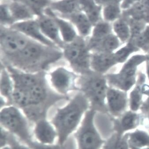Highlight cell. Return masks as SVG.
<instances>
[{
    "label": "cell",
    "mask_w": 149,
    "mask_h": 149,
    "mask_svg": "<svg viewBox=\"0 0 149 149\" xmlns=\"http://www.w3.org/2000/svg\"><path fill=\"white\" fill-rule=\"evenodd\" d=\"M2 149H11V148H9V147H5V148H3Z\"/></svg>",
    "instance_id": "43"
},
{
    "label": "cell",
    "mask_w": 149,
    "mask_h": 149,
    "mask_svg": "<svg viewBox=\"0 0 149 149\" xmlns=\"http://www.w3.org/2000/svg\"><path fill=\"white\" fill-rule=\"evenodd\" d=\"M138 1L149 8V0H139Z\"/></svg>",
    "instance_id": "40"
},
{
    "label": "cell",
    "mask_w": 149,
    "mask_h": 149,
    "mask_svg": "<svg viewBox=\"0 0 149 149\" xmlns=\"http://www.w3.org/2000/svg\"><path fill=\"white\" fill-rule=\"evenodd\" d=\"M10 27L40 43L52 47L60 48L42 34L36 19L17 22Z\"/></svg>",
    "instance_id": "12"
},
{
    "label": "cell",
    "mask_w": 149,
    "mask_h": 149,
    "mask_svg": "<svg viewBox=\"0 0 149 149\" xmlns=\"http://www.w3.org/2000/svg\"><path fill=\"white\" fill-rule=\"evenodd\" d=\"M146 72L148 80L149 81V61L148 60L146 61Z\"/></svg>",
    "instance_id": "39"
},
{
    "label": "cell",
    "mask_w": 149,
    "mask_h": 149,
    "mask_svg": "<svg viewBox=\"0 0 149 149\" xmlns=\"http://www.w3.org/2000/svg\"><path fill=\"white\" fill-rule=\"evenodd\" d=\"M113 123L114 132L124 135L137 128L143 127V119L141 113L127 110L117 117H110Z\"/></svg>",
    "instance_id": "10"
},
{
    "label": "cell",
    "mask_w": 149,
    "mask_h": 149,
    "mask_svg": "<svg viewBox=\"0 0 149 149\" xmlns=\"http://www.w3.org/2000/svg\"><path fill=\"white\" fill-rule=\"evenodd\" d=\"M12 17L16 23L36 18L34 12L18 0L7 1Z\"/></svg>",
    "instance_id": "20"
},
{
    "label": "cell",
    "mask_w": 149,
    "mask_h": 149,
    "mask_svg": "<svg viewBox=\"0 0 149 149\" xmlns=\"http://www.w3.org/2000/svg\"><path fill=\"white\" fill-rule=\"evenodd\" d=\"M36 19L42 34L62 49L65 43L61 39L58 25L54 17L50 15L44 13L37 17Z\"/></svg>",
    "instance_id": "13"
},
{
    "label": "cell",
    "mask_w": 149,
    "mask_h": 149,
    "mask_svg": "<svg viewBox=\"0 0 149 149\" xmlns=\"http://www.w3.org/2000/svg\"><path fill=\"white\" fill-rule=\"evenodd\" d=\"M113 33L112 24L104 20H101L93 26L90 36L88 37V42L99 41Z\"/></svg>",
    "instance_id": "28"
},
{
    "label": "cell",
    "mask_w": 149,
    "mask_h": 149,
    "mask_svg": "<svg viewBox=\"0 0 149 149\" xmlns=\"http://www.w3.org/2000/svg\"><path fill=\"white\" fill-rule=\"evenodd\" d=\"M78 90L85 95L90 104V109L108 115L107 94L109 85L106 74L92 70L79 77Z\"/></svg>",
    "instance_id": "3"
},
{
    "label": "cell",
    "mask_w": 149,
    "mask_h": 149,
    "mask_svg": "<svg viewBox=\"0 0 149 149\" xmlns=\"http://www.w3.org/2000/svg\"><path fill=\"white\" fill-rule=\"evenodd\" d=\"M108 116L117 117L127 110L129 98L127 92L109 86L107 94Z\"/></svg>",
    "instance_id": "11"
},
{
    "label": "cell",
    "mask_w": 149,
    "mask_h": 149,
    "mask_svg": "<svg viewBox=\"0 0 149 149\" xmlns=\"http://www.w3.org/2000/svg\"><path fill=\"white\" fill-rule=\"evenodd\" d=\"M123 16L128 19L143 21L149 24V8L137 1L131 7L123 11Z\"/></svg>",
    "instance_id": "23"
},
{
    "label": "cell",
    "mask_w": 149,
    "mask_h": 149,
    "mask_svg": "<svg viewBox=\"0 0 149 149\" xmlns=\"http://www.w3.org/2000/svg\"><path fill=\"white\" fill-rule=\"evenodd\" d=\"M139 0H122L120 5L123 11L130 8Z\"/></svg>",
    "instance_id": "36"
},
{
    "label": "cell",
    "mask_w": 149,
    "mask_h": 149,
    "mask_svg": "<svg viewBox=\"0 0 149 149\" xmlns=\"http://www.w3.org/2000/svg\"><path fill=\"white\" fill-rule=\"evenodd\" d=\"M140 49L136 46L135 43L129 40L125 46L114 52V55L118 64L124 63L129 58L133 53H136Z\"/></svg>",
    "instance_id": "30"
},
{
    "label": "cell",
    "mask_w": 149,
    "mask_h": 149,
    "mask_svg": "<svg viewBox=\"0 0 149 149\" xmlns=\"http://www.w3.org/2000/svg\"><path fill=\"white\" fill-rule=\"evenodd\" d=\"M0 92L1 96L6 100L8 105L12 104V97L14 89L13 81L7 68L3 66L1 67V72Z\"/></svg>",
    "instance_id": "22"
},
{
    "label": "cell",
    "mask_w": 149,
    "mask_h": 149,
    "mask_svg": "<svg viewBox=\"0 0 149 149\" xmlns=\"http://www.w3.org/2000/svg\"><path fill=\"white\" fill-rule=\"evenodd\" d=\"M90 104L82 92L77 94L65 107L57 109L52 120L59 137V143L62 145L70 134L78 125L84 113Z\"/></svg>",
    "instance_id": "2"
},
{
    "label": "cell",
    "mask_w": 149,
    "mask_h": 149,
    "mask_svg": "<svg viewBox=\"0 0 149 149\" xmlns=\"http://www.w3.org/2000/svg\"><path fill=\"white\" fill-rule=\"evenodd\" d=\"M49 8L63 18L81 11L79 0H53Z\"/></svg>",
    "instance_id": "18"
},
{
    "label": "cell",
    "mask_w": 149,
    "mask_h": 149,
    "mask_svg": "<svg viewBox=\"0 0 149 149\" xmlns=\"http://www.w3.org/2000/svg\"><path fill=\"white\" fill-rule=\"evenodd\" d=\"M102 149H130L127 133L120 135L114 132L105 140Z\"/></svg>",
    "instance_id": "27"
},
{
    "label": "cell",
    "mask_w": 149,
    "mask_h": 149,
    "mask_svg": "<svg viewBox=\"0 0 149 149\" xmlns=\"http://www.w3.org/2000/svg\"><path fill=\"white\" fill-rule=\"evenodd\" d=\"M80 9L91 21L93 25L102 20V7L94 0H79Z\"/></svg>",
    "instance_id": "24"
},
{
    "label": "cell",
    "mask_w": 149,
    "mask_h": 149,
    "mask_svg": "<svg viewBox=\"0 0 149 149\" xmlns=\"http://www.w3.org/2000/svg\"><path fill=\"white\" fill-rule=\"evenodd\" d=\"M8 143H9L14 149H28L26 147L20 145L18 143H17V141L15 140L13 137L9 135L8 136Z\"/></svg>",
    "instance_id": "35"
},
{
    "label": "cell",
    "mask_w": 149,
    "mask_h": 149,
    "mask_svg": "<svg viewBox=\"0 0 149 149\" xmlns=\"http://www.w3.org/2000/svg\"><path fill=\"white\" fill-rule=\"evenodd\" d=\"M96 113V111L91 109L87 110L81 127L76 133L79 149H102L105 143L94 124Z\"/></svg>",
    "instance_id": "7"
},
{
    "label": "cell",
    "mask_w": 149,
    "mask_h": 149,
    "mask_svg": "<svg viewBox=\"0 0 149 149\" xmlns=\"http://www.w3.org/2000/svg\"><path fill=\"white\" fill-rule=\"evenodd\" d=\"M35 133L38 139L43 144L52 143L56 136L54 128L46 119L36 122Z\"/></svg>",
    "instance_id": "21"
},
{
    "label": "cell",
    "mask_w": 149,
    "mask_h": 149,
    "mask_svg": "<svg viewBox=\"0 0 149 149\" xmlns=\"http://www.w3.org/2000/svg\"><path fill=\"white\" fill-rule=\"evenodd\" d=\"M30 8L37 17L43 14L53 0H18Z\"/></svg>",
    "instance_id": "31"
},
{
    "label": "cell",
    "mask_w": 149,
    "mask_h": 149,
    "mask_svg": "<svg viewBox=\"0 0 149 149\" xmlns=\"http://www.w3.org/2000/svg\"><path fill=\"white\" fill-rule=\"evenodd\" d=\"M123 13L120 3L108 4L102 7V19L112 24L122 17Z\"/></svg>",
    "instance_id": "29"
},
{
    "label": "cell",
    "mask_w": 149,
    "mask_h": 149,
    "mask_svg": "<svg viewBox=\"0 0 149 149\" xmlns=\"http://www.w3.org/2000/svg\"><path fill=\"white\" fill-rule=\"evenodd\" d=\"M112 24L114 34L120 40L121 43H127L131 37V28L127 19L122 16Z\"/></svg>",
    "instance_id": "25"
},
{
    "label": "cell",
    "mask_w": 149,
    "mask_h": 149,
    "mask_svg": "<svg viewBox=\"0 0 149 149\" xmlns=\"http://www.w3.org/2000/svg\"><path fill=\"white\" fill-rule=\"evenodd\" d=\"M44 13L50 15L54 19L58 25L61 39L65 44L73 42L77 37L79 35L77 30L71 22L58 17L49 8L45 10Z\"/></svg>",
    "instance_id": "16"
},
{
    "label": "cell",
    "mask_w": 149,
    "mask_h": 149,
    "mask_svg": "<svg viewBox=\"0 0 149 149\" xmlns=\"http://www.w3.org/2000/svg\"><path fill=\"white\" fill-rule=\"evenodd\" d=\"M91 69L98 73L105 74L117 65L113 53L91 52Z\"/></svg>",
    "instance_id": "14"
},
{
    "label": "cell",
    "mask_w": 149,
    "mask_h": 149,
    "mask_svg": "<svg viewBox=\"0 0 149 149\" xmlns=\"http://www.w3.org/2000/svg\"><path fill=\"white\" fill-rule=\"evenodd\" d=\"M8 135L2 129L1 130V146H3L8 143Z\"/></svg>",
    "instance_id": "38"
},
{
    "label": "cell",
    "mask_w": 149,
    "mask_h": 149,
    "mask_svg": "<svg viewBox=\"0 0 149 149\" xmlns=\"http://www.w3.org/2000/svg\"><path fill=\"white\" fill-rule=\"evenodd\" d=\"M135 43L136 46L145 53L149 52V24H147L142 33L134 40H130Z\"/></svg>",
    "instance_id": "32"
},
{
    "label": "cell",
    "mask_w": 149,
    "mask_h": 149,
    "mask_svg": "<svg viewBox=\"0 0 149 149\" xmlns=\"http://www.w3.org/2000/svg\"><path fill=\"white\" fill-rule=\"evenodd\" d=\"M31 149H65L60 146H47L32 141L28 144Z\"/></svg>",
    "instance_id": "34"
},
{
    "label": "cell",
    "mask_w": 149,
    "mask_h": 149,
    "mask_svg": "<svg viewBox=\"0 0 149 149\" xmlns=\"http://www.w3.org/2000/svg\"><path fill=\"white\" fill-rule=\"evenodd\" d=\"M32 40L16 30L1 25L0 46L1 61L4 63L20 53Z\"/></svg>",
    "instance_id": "6"
},
{
    "label": "cell",
    "mask_w": 149,
    "mask_h": 149,
    "mask_svg": "<svg viewBox=\"0 0 149 149\" xmlns=\"http://www.w3.org/2000/svg\"><path fill=\"white\" fill-rule=\"evenodd\" d=\"M130 147L137 148L149 147V134L144 129L139 128L127 133Z\"/></svg>",
    "instance_id": "26"
},
{
    "label": "cell",
    "mask_w": 149,
    "mask_h": 149,
    "mask_svg": "<svg viewBox=\"0 0 149 149\" xmlns=\"http://www.w3.org/2000/svg\"><path fill=\"white\" fill-rule=\"evenodd\" d=\"M13 1V0H1V1Z\"/></svg>",
    "instance_id": "42"
},
{
    "label": "cell",
    "mask_w": 149,
    "mask_h": 149,
    "mask_svg": "<svg viewBox=\"0 0 149 149\" xmlns=\"http://www.w3.org/2000/svg\"><path fill=\"white\" fill-rule=\"evenodd\" d=\"M87 42V46L91 52L113 53L119 48L121 42L113 32L97 42Z\"/></svg>",
    "instance_id": "17"
},
{
    "label": "cell",
    "mask_w": 149,
    "mask_h": 149,
    "mask_svg": "<svg viewBox=\"0 0 149 149\" xmlns=\"http://www.w3.org/2000/svg\"><path fill=\"white\" fill-rule=\"evenodd\" d=\"M147 54V55H148V61H149V52L148 53H147V54Z\"/></svg>",
    "instance_id": "44"
},
{
    "label": "cell",
    "mask_w": 149,
    "mask_h": 149,
    "mask_svg": "<svg viewBox=\"0 0 149 149\" xmlns=\"http://www.w3.org/2000/svg\"><path fill=\"white\" fill-rule=\"evenodd\" d=\"M147 54L132 56L124 63L118 73L106 74L109 86L127 92L136 84L138 68L148 60Z\"/></svg>",
    "instance_id": "4"
},
{
    "label": "cell",
    "mask_w": 149,
    "mask_h": 149,
    "mask_svg": "<svg viewBox=\"0 0 149 149\" xmlns=\"http://www.w3.org/2000/svg\"><path fill=\"white\" fill-rule=\"evenodd\" d=\"M130 149H149V147H146V148H134V147H130Z\"/></svg>",
    "instance_id": "41"
},
{
    "label": "cell",
    "mask_w": 149,
    "mask_h": 149,
    "mask_svg": "<svg viewBox=\"0 0 149 149\" xmlns=\"http://www.w3.org/2000/svg\"><path fill=\"white\" fill-rule=\"evenodd\" d=\"M60 49L52 47L32 40L20 53L4 62L27 72H44L63 56Z\"/></svg>",
    "instance_id": "1"
},
{
    "label": "cell",
    "mask_w": 149,
    "mask_h": 149,
    "mask_svg": "<svg viewBox=\"0 0 149 149\" xmlns=\"http://www.w3.org/2000/svg\"><path fill=\"white\" fill-rule=\"evenodd\" d=\"M0 120L3 127L27 144L32 141L27 120L19 110L18 107L11 105L2 108L0 113Z\"/></svg>",
    "instance_id": "8"
},
{
    "label": "cell",
    "mask_w": 149,
    "mask_h": 149,
    "mask_svg": "<svg viewBox=\"0 0 149 149\" xmlns=\"http://www.w3.org/2000/svg\"><path fill=\"white\" fill-rule=\"evenodd\" d=\"M62 49L63 56L74 72L82 74L91 70V53L85 38L79 35L73 42L65 44Z\"/></svg>",
    "instance_id": "5"
},
{
    "label": "cell",
    "mask_w": 149,
    "mask_h": 149,
    "mask_svg": "<svg viewBox=\"0 0 149 149\" xmlns=\"http://www.w3.org/2000/svg\"><path fill=\"white\" fill-rule=\"evenodd\" d=\"M1 25L10 27L16 23L9 10L7 1H1Z\"/></svg>",
    "instance_id": "33"
},
{
    "label": "cell",
    "mask_w": 149,
    "mask_h": 149,
    "mask_svg": "<svg viewBox=\"0 0 149 149\" xmlns=\"http://www.w3.org/2000/svg\"><path fill=\"white\" fill-rule=\"evenodd\" d=\"M146 74L141 71H138L136 84L129 95V107L132 111L138 112L143 102L142 85L146 82Z\"/></svg>",
    "instance_id": "19"
},
{
    "label": "cell",
    "mask_w": 149,
    "mask_h": 149,
    "mask_svg": "<svg viewBox=\"0 0 149 149\" xmlns=\"http://www.w3.org/2000/svg\"><path fill=\"white\" fill-rule=\"evenodd\" d=\"M95 3L102 7L113 3H121L122 0H94Z\"/></svg>",
    "instance_id": "37"
},
{
    "label": "cell",
    "mask_w": 149,
    "mask_h": 149,
    "mask_svg": "<svg viewBox=\"0 0 149 149\" xmlns=\"http://www.w3.org/2000/svg\"><path fill=\"white\" fill-rule=\"evenodd\" d=\"M79 76L64 67H59L50 74L51 85L56 92L61 95H66L73 90H78L76 85Z\"/></svg>",
    "instance_id": "9"
},
{
    "label": "cell",
    "mask_w": 149,
    "mask_h": 149,
    "mask_svg": "<svg viewBox=\"0 0 149 149\" xmlns=\"http://www.w3.org/2000/svg\"><path fill=\"white\" fill-rule=\"evenodd\" d=\"M63 19L72 24L80 36L85 38L90 36L94 25L85 14L81 10Z\"/></svg>",
    "instance_id": "15"
}]
</instances>
